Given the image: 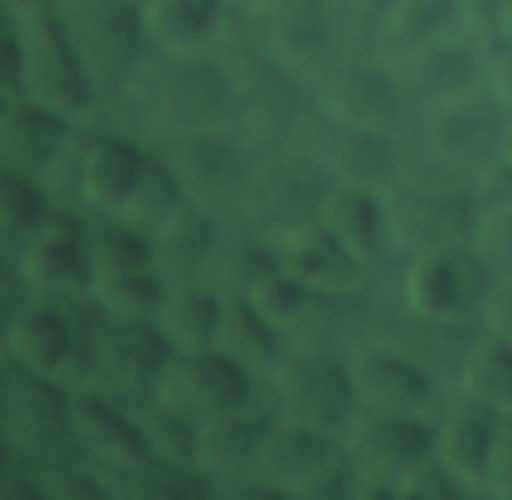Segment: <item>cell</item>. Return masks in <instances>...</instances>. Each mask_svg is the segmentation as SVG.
Segmentation results:
<instances>
[{
  "mask_svg": "<svg viewBox=\"0 0 512 500\" xmlns=\"http://www.w3.org/2000/svg\"><path fill=\"white\" fill-rule=\"evenodd\" d=\"M500 8L504 0H456V12H460V24L476 36V40H496V24H500Z\"/></svg>",
  "mask_w": 512,
  "mask_h": 500,
  "instance_id": "681fc988",
  "label": "cell"
},
{
  "mask_svg": "<svg viewBox=\"0 0 512 500\" xmlns=\"http://www.w3.org/2000/svg\"><path fill=\"white\" fill-rule=\"evenodd\" d=\"M228 360H236L240 368H248L260 384L272 376V368L284 360L288 352V336L268 324L252 300L244 292H224V304H220V324H216V344Z\"/></svg>",
  "mask_w": 512,
  "mask_h": 500,
  "instance_id": "1f68e13d",
  "label": "cell"
},
{
  "mask_svg": "<svg viewBox=\"0 0 512 500\" xmlns=\"http://www.w3.org/2000/svg\"><path fill=\"white\" fill-rule=\"evenodd\" d=\"M484 496L492 500H512V408L500 412L488 472H484Z\"/></svg>",
  "mask_w": 512,
  "mask_h": 500,
  "instance_id": "bcb514c9",
  "label": "cell"
},
{
  "mask_svg": "<svg viewBox=\"0 0 512 500\" xmlns=\"http://www.w3.org/2000/svg\"><path fill=\"white\" fill-rule=\"evenodd\" d=\"M300 140L316 152V160L324 164L332 184H360V188H376V192H384L400 176V168L408 164V152H412L408 148L412 140L400 132L344 124V120H328L320 112H312Z\"/></svg>",
  "mask_w": 512,
  "mask_h": 500,
  "instance_id": "d6986e66",
  "label": "cell"
},
{
  "mask_svg": "<svg viewBox=\"0 0 512 500\" xmlns=\"http://www.w3.org/2000/svg\"><path fill=\"white\" fill-rule=\"evenodd\" d=\"M260 388L264 384L248 368L228 360L220 348H196V352H172L168 356L152 396L204 420L212 412H224V408L252 400Z\"/></svg>",
  "mask_w": 512,
  "mask_h": 500,
  "instance_id": "cb8c5ba5",
  "label": "cell"
},
{
  "mask_svg": "<svg viewBox=\"0 0 512 500\" xmlns=\"http://www.w3.org/2000/svg\"><path fill=\"white\" fill-rule=\"evenodd\" d=\"M164 288H168V280L160 276V268H128V272L96 276L88 284V300L112 316L152 320L160 300H164Z\"/></svg>",
  "mask_w": 512,
  "mask_h": 500,
  "instance_id": "74e56055",
  "label": "cell"
},
{
  "mask_svg": "<svg viewBox=\"0 0 512 500\" xmlns=\"http://www.w3.org/2000/svg\"><path fill=\"white\" fill-rule=\"evenodd\" d=\"M472 248L496 276H512V208H484L472 224Z\"/></svg>",
  "mask_w": 512,
  "mask_h": 500,
  "instance_id": "7bdbcfd3",
  "label": "cell"
},
{
  "mask_svg": "<svg viewBox=\"0 0 512 500\" xmlns=\"http://www.w3.org/2000/svg\"><path fill=\"white\" fill-rule=\"evenodd\" d=\"M216 56L228 72L232 124L240 132H248L256 144H280V140H296L304 132V124L316 112L312 84L292 64H284L276 52H268L252 36V28L244 24L240 12L232 16Z\"/></svg>",
  "mask_w": 512,
  "mask_h": 500,
  "instance_id": "3957f363",
  "label": "cell"
},
{
  "mask_svg": "<svg viewBox=\"0 0 512 500\" xmlns=\"http://www.w3.org/2000/svg\"><path fill=\"white\" fill-rule=\"evenodd\" d=\"M496 280L500 276L484 264L472 240L432 244L396 264V308L424 324L468 332L480 324Z\"/></svg>",
  "mask_w": 512,
  "mask_h": 500,
  "instance_id": "277c9868",
  "label": "cell"
},
{
  "mask_svg": "<svg viewBox=\"0 0 512 500\" xmlns=\"http://www.w3.org/2000/svg\"><path fill=\"white\" fill-rule=\"evenodd\" d=\"M100 116L148 144H168L196 128L232 124L228 72L216 52L148 48Z\"/></svg>",
  "mask_w": 512,
  "mask_h": 500,
  "instance_id": "6da1fadb",
  "label": "cell"
},
{
  "mask_svg": "<svg viewBox=\"0 0 512 500\" xmlns=\"http://www.w3.org/2000/svg\"><path fill=\"white\" fill-rule=\"evenodd\" d=\"M68 128L72 120L56 116L52 108L28 96H0V168L40 180Z\"/></svg>",
  "mask_w": 512,
  "mask_h": 500,
  "instance_id": "f546056e",
  "label": "cell"
},
{
  "mask_svg": "<svg viewBox=\"0 0 512 500\" xmlns=\"http://www.w3.org/2000/svg\"><path fill=\"white\" fill-rule=\"evenodd\" d=\"M272 264L276 260H272V244L264 232H256L244 220H224L220 240L208 260V284H216L220 292H248V284Z\"/></svg>",
  "mask_w": 512,
  "mask_h": 500,
  "instance_id": "d590c367",
  "label": "cell"
},
{
  "mask_svg": "<svg viewBox=\"0 0 512 500\" xmlns=\"http://www.w3.org/2000/svg\"><path fill=\"white\" fill-rule=\"evenodd\" d=\"M468 496H476V492L452 468H444L436 456L408 468L396 484V500H468Z\"/></svg>",
  "mask_w": 512,
  "mask_h": 500,
  "instance_id": "b9f144b4",
  "label": "cell"
},
{
  "mask_svg": "<svg viewBox=\"0 0 512 500\" xmlns=\"http://www.w3.org/2000/svg\"><path fill=\"white\" fill-rule=\"evenodd\" d=\"M180 204H188V196H184V188H180V180H176V172H172V164H168L164 148L148 144V160H144L140 184H136V192H132L128 208H124L120 216H124V220H132L136 228L152 232V228H156L160 220H168Z\"/></svg>",
  "mask_w": 512,
  "mask_h": 500,
  "instance_id": "f35d334b",
  "label": "cell"
},
{
  "mask_svg": "<svg viewBox=\"0 0 512 500\" xmlns=\"http://www.w3.org/2000/svg\"><path fill=\"white\" fill-rule=\"evenodd\" d=\"M164 148L184 196L224 220H236L252 184V168H256V152L260 144L240 132L236 124H212V128H196L184 132Z\"/></svg>",
  "mask_w": 512,
  "mask_h": 500,
  "instance_id": "30bf717a",
  "label": "cell"
},
{
  "mask_svg": "<svg viewBox=\"0 0 512 500\" xmlns=\"http://www.w3.org/2000/svg\"><path fill=\"white\" fill-rule=\"evenodd\" d=\"M256 476L276 496H296V500H344L356 496V480H360L344 436L280 416L264 436Z\"/></svg>",
  "mask_w": 512,
  "mask_h": 500,
  "instance_id": "52a82bcc",
  "label": "cell"
},
{
  "mask_svg": "<svg viewBox=\"0 0 512 500\" xmlns=\"http://www.w3.org/2000/svg\"><path fill=\"white\" fill-rule=\"evenodd\" d=\"M312 104L328 120L412 132V104L396 76V64L376 44H344L312 80Z\"/></svg>",
  "mask_w": 512,
  "mask_h": 500,
  "instance_id": "8992f818",
  "label": "cell"
},
{
  "mask_svg": "<svg viewBox=\"0 0 512 500\" xmlns=\"http://www.w3.org/2000/svg\"><path fill=\"white\" fill-rule=\"evenodd\" d=\"M348 368H352L360 408H372V412L436 416L448 396L440 368L428 356H420L416 348H408L404 340H396L372 324L348 348Z\"/></svg>",
  "mask_w": 512,
  "mask_h": 500,
  "instance_id": "4fadbf2b",
  "label": "cell"
},
{
  "mask_svg": "<svg viewBox=\"0 0 512 500\" xmlns=\"http://www.w3.org/2000/svg\"><path fill=\"white\" fill-rule=\"evenodd\" d=\"M0 52H4V96H28L72 124L100 120L104 100L60 24V8L4 16Z\"/></svg>",
  "mask_w": 512,
  "mask_h": 500,
  "instance_id": "7a4b0ae2",
  "label": "cell"
},
{
  "mask_svg": "<svg viewBox=\"0 0 512 500\" xmlns=\"http://www.w3.org/2000/svg\"><path fill=\"white\" fill-rule=\"evenodd\" d=\"M252 4H256V0H232V8H236V12H244V8H252Z\"/></svg>",
  "mask_w": 512,
  "mask_h": 500,
  "instance_id": "f5cc1de1",
  "label": "cell"
},
{
  "mask_svg": "<svg viewBox=\"0 0 512 500\" xmlns=\"http://www.w3.org/2000/svg\"><path fill=\"white\" fill-rule=\"evenodd\" d=\"M148 160V140L132 136L128 128L112 124V120H96L92 140H88V156H84V172H80V212H108L120 216L140 184Z\"/></svg>",
  "mask_w": 512,
  "mask_h": 500,
  "instance_id": "484cf974",
  "label": "cell"
},
{
  "mask_svg": "<svg viewBox=\"0 0 512 500\" xmlns=\"http://www.w3.org/2000/svg\"><path fill=\"white\" fill-rule=\"evenodd\" d=\"M496 424L500 412L488 408L476 396H464L456 388H448L440 412H436V444L432 456L452 468L476 496H484V472H488V456H492V440H496Z\"/></svg>",
  "mask_w": 512,
  "mask_h": 500,
  "instance_id": "83f0119b",
  "label": "cell"
},
{
  "mask_svg": "<svg viewBox=\"0 0 512 500\" xmlns=\"http://www.w3.org/2000/svg\"><path fill=\"white\" fill-rule=\"evenodd\" d=\"M452 28H464L460 24V12H456V0H392L380 28H376V48L396 56L404 48H416L440 32H452Z\"/></svg>",
  "mask_w": 512,
  "mask_h": 500,
  "instance_id": "8d00e7d4",
  "label": "cell"
},
{
  "mask_svg": "<svg viewBox=\"0 0 512 500\" xmlns=\"http://www.w3.org/2000/svg\"><path fill=\"white\" fill-rule=\"evenodd\" d=\"M480 84H484V92L512 116V44H508V40H488V44H484Z\"/></svg>",
  "mask_w": 512,
  "mask_h": 500,
  "instance_id": "7dc6e473",
  "label": "cell"
},
{
  "mask_svg": "<svg viewBox=\"0 0 512 500\" xmlns=\"http://www.w3.org/2000/svg\"><path fill=\"white\" fill-rule=\"evenodd\" d=\"M268 244H272V260L320 296H364L376 284V272L364 268L324 228L320 216H304L268 232Z\"/></svg>",
  "mask_w": 512,
  "mask_h": 500,
  "instance_id": "44dd1931",
  "label": "cell"
},
{
  "mask_svg": "<svg viewBox=\"0 0 512 500\" xmlns=\"http://www.w3.org/2000/svg\"><path fill=\"white\" fill-rule=\"evenodd\" d=\"M472 200H476V212L484 208H512V160H504L500 152L492 160H484L472 176Z\"/></svg>",
  "mask_w": 512,
  "mask_h": 500,
  "instance_id": "ee69618b",
  "label": "cell"
},
{
  "mask_svg": "<svg viewBox=\"0 0 512 500\" xmlns=\"http://www.w3.org/2000/svg\"><path fill=\"white\" fill-rule=\"evenodd\" d=\"M136 420H140L144 448L156 464L176 472H200V420L192 412L152 396L136 404Z\"/></svg>",
  "mask_w": 512,
  "mask_h": 500,
  "instance_id": "e575fe53",
  "label": "cell"
},
{
  "mask_svg": "<svg viewBox=\"0 0 512 500\" xmlns=\"http://www.w3.org/2000/svg\"><path fill=\"white\" fill-rule=\"evenodd\" d=\"M344 444L360 472L356 496H396L400 476L432 456L436 416L360 408L352 416V424L344 428Z\"/></svg>",
  "mask_w": 512,
  "mask_h": 500,
  "instance_id": "e0dca14e",
  "label": "cell"
},
{
  "mask_svg": "<svg viewBox=\"0 0 512 500\" xmlns=\"http://www.w3.org/2000/svg\"><path fill=\"white\" fill-rule=\"evenodd\" d=\"M244 296L252 300V308H256L268 324H276V328L292 340V332L300 328V320L308 316V308L316 304L320 292H312V288L300 284L292 272H284L280 264H272V268H264V272L248 284Z\"/></svg>",
  "mask_w": 512,
  "mask_h": 500,
  "instance_id": "ab89813d",
  "label": "cell"
},
{
  "mask_svg": "<svg viewBox=\"0 0 512 500\" xmlns=\"http://www.w3.org/2000/svg\"><path fill=\"white\" fill-rule=\"evenodd\" d=\"M88 316L92 300H48V296H24L8 308L4 320V360L60 380L64 388L80 384L84 356H88Z\"/></svg>",
  "mask_w": 512,
  "mask_h": 500,
  "instance_id": "9c48e42d",
  "label": "cell"
},
{
  "mask_svg": "<svg viewBox=\"0 0 512 500\" xmlns=\"http://www.w3.org/2000/svg\"><path fill=\"white\" fill-rule=\"evenodd\" d=\"M148 48L216 52L236 8L232 0H140Z\"/></svg>",
  "mask_w": 512,
  "mask_h": 500,
  "instance_id": "f1b7e54d",
  "label": "cell"
},
{
  "mask_svg": "<svg viewBox=\"0 0 512 500\" xmlns=\"http://www.w3.org/2000/svg\"><path fill=\"white\" fill-rule=\"evenodd\" d=\"M4 268L24 284L28 296H48V300L88 296L84 212L52 208L12 252H4Z\"/></svg>",
  "mask_w": 512,
  "mask_h": 500,
  "instance_id": "ac0fdd59",
  "label": "cell"
},
{
  "mask_svg": "<svg viewBox=\"0 0 512 500\" xmlns=\"http://www.w3.org/2000/svg\"><path fill=\"white\" fill-rule=\"evenodd\" d=\"M252 36L292 64L308 84L348 44L328 0H256L240 12Z\"/></svg>",
  "mask_w": 512,
  "mask_h": 500,
  "instance_id": "ffe728a7",
  "label": "cell"
},
{
  "mask_svg": "<svg viewBox=\"0 0 512 500\" xmlns=\"http://www.w3.org/2000/svg\"><path fill=\"white\" fill-rule=\"evenodd\" d=\"M396 264L420 248L468 240L476 224V200L464 172H452L424 152H408V164L400 176L384 188Z\"/></svg>",
  "mask_w": 512,
  "mask_h": 500,
  "instance_id": "5b68a950",
  "label": "cell"
},
{
  "mask_svg": "<svg viewBox=\"0 0 512 500\" xmlns=\"http://www.w3.org/2000/svg\"><path fill=\"white\" fill-rule=\"evenodd\" d=\"M480 328L512 340V276H500L488 292V304L480 312Z\"/></svg>",
  "mask_w": 512,
  "mask_h": 500,
  "instance_id": "c3c4849f",
  "label": "cell"
},
{
  "mask_svg": "<svg viewBox=\"0 0 512 500\" xmlns=\"http://www.w3.org/2000/svg\"><path fill=\"white\" fill-rule=\"evenodd\" d=\"M172 356L168 336L156 320L112 316L92 304L88 316V356L76 388H96L124 404H144L156 392V380Z\"/></svg>",
  "mask_w": 512,
  "mask_h": 500,
  "instance_id": "ba28073f",
  "label": "cell"
},
{
  "mask_svg": "<svg viewBox=\"0 0 512 500\" xmlns=\"http://www.w3.org/2000/svg\"><path fill=\"white\" fill-rule=\"evenodd\" d=\"M0 412H4V448L24 456L44 472L84 460L72 436L68 416V388L60 380L36 376L12 360H4L0 384Z\"/></svg>",
  "mask_w": 512,
  "mask_h": 500,
  "instance_id": "7c38bea8",
  "label": "cell"
},
{
  "mask_svg": "<svg viewBox=\"0 0 512 500\" xmlns=\"http://www.w3.org/2000/svg\"><path fill=\"white\" fill-rule=\"evenodd\" d=\"M272 420H276V408L264 388L252 400L200 420V476L208 480L212 496L236 480L256 476V460Z\"/></svg>",
  "mask_w": 512,
  "mask_h": 500,
  "instance_id": "d4e9b609",
  "label": "cell"
},
{
  "mask_svg": "<svg viewBox=\"0 0 512 500\" xmlns=\"http://www.w3.org/2000/svg\"><path fill=\"white\" fill-rule=\"evenodd\" d=\"M348 44H372L392 0H328Z\"/></svg>",
  "mask_w": 512,
  "mask_h": 500,
  "instance_id": "f6af8a7d",
  "label": "cell"
},
{
  "mask_svg": "<svg viewBox=\"0 0 512 500\" xmlns=\"http://www.w3.org/2000/svg\"><path fill=\"white\" fill-rule=\"evenodd\" d=\"M500 156L512 160V116L504 120V136H500Z\"/></svg>",
  "mask_w": 512,
  "mask_h": 500,
  "instance_id": "816d5d0a",
  "label": "cell"
},
{
  "mask_svg": "<svg viewBox=\"0 0 512 500\" xmlns=\"http://www.w3.org/2000/svg\"><path fill=\"white\" fill-rule=\"evenodd\" d=\"M328 184L332 180H328L324 164L300 136L280 140V144H260L252 184H248V196H244V208L236 220H244L268 236L292 220L316 216Z\"/></svg>",
  "mask_w": 512,
  "mask_h": 500,
  "instance_id": "9a60e30c",
  "label": "cell"
},
{
  "mask_svg": "<svg viewBox=\"0 0 512 500\" xmlns=\"http://www.w3.org/2000/svg\"><path fill=\"white\" fill-rule=\"evenodd\" d=\"M316 216L376 276L396 264V244H392V224H388L384 192L360 188V184H328Z\"/></svg>",
  "mask_w": 512,
  "mask_h": 500,
  "instance_id": "4316f807",
  "label": "cell"
},
{
  "mask_svg": "<svg viewBox=\"0 0 512 500\" xmlns=\"http://www.w3.org/2000/svg\"><path fill=\"white\" fill-rule=\"evenodd\" d=\"M68 416H72V436L80 456L100 472L104 484L152 460L132 404L104 396L96 388H68Z\"/></svg>",
  "mask_w": 512,
  "mask_h": 500,
  "instance_id": "7402d4cb",
  "label": "cell"
},
{
  "mask_svg": "<svg viewBox=\"0 0 512 500\" xmlns=\"http://www.w3.org/2000/svg\"><path fill=\"white\" fill-rule=\"evenodd\" d=\"M496 40H508V44H512V0H504V8H500V24H496Z\"/></svg>",
  "mask_w": 512,
  "mask_h": 500,
  "instance_id": "f907efd6",
  "label": "cell"
},
{
  "mask_svg": "<svg viewBox=\"0 0 512 500\" xmlns=\"http://www.w3.org/2000/svg\"><path fill=\"white\" fill-rule=\"evenodd\" d=\"M452 388L484 400L496 412H508L512 408V340L476 324L452 368Z\"/></svg>",
  "mask_w": 512,
  "mask_h": 500,
  "instance_id": "836d02e7",
  "label": "cell"
},
{
  "mask_svg": "<svg viewBox=\"0 0 512 500\" xmlns=\"http://www.w3.org/2000/svg\"><path fill=\"white\" fill-rule=\"evenodd\" d=\"M396 76L408 92L412 116L416 108L440 104L448 96H460L468 88H480V68H484V40H476L468 28L440 32L416 48H404L392 56Z\"/></svg>",
  "mask_w": 512,
  "mask_h": 500,
  "instance_id": "603a6c76",
  "label": "cell"
},
{
  "mask_svg": "<svg viewBox=\"0 0 512 500\" xmlns=\"http://www.w3.org/2000/svg\"><path fill=\"white\" fill-rule=\"evenodd\" d=\"M52 208H56V200L48 196V188L36 176L0 168V244H4V252H12Z\"/></svg>",
  "mask_w": 512,
  "mask_h": 500,
  "instance_id": "60d3db41",
  "label": "cell"
},
{
  "mask_svg": "<svg viewBox=\"0 0 512 500\" xmlns=\"http://www.w3.org/2000/svg\"><path fill=\"white\" fill-rule=\"evenodd\" d=\"M220 304H224V292L208 280H168L152 320L168 336L172 352H196L216 344Z\"/></svg>",
  "mask_w": 512,
  "mask_h": 500,
  "instance_id": "d6a6232c",
  "label": "cell"
},
{
  "mask_svg": "<svg viewBox=\"0 0 512 500\" xmlns=\"http://www.w3.org/2000/svg\"><path fill=\"white\" fill-rule=\"evenodd\" d=\"M504 120H508V112L480 84V88H468V92L448 96L440 104L416 108L408 140L428 160H436V164H444L452 172L472 176L484 160H492L500 152Z\"/></svg>",
  "mask_w": 512,
  "mask_h": 500,
  "instance_id": "2e32d148",
  "label": "cell"
},
{
  "mask_svg": "<svg viewBox=\"0 0 512 500\" xmlns=\"http://www.w3.org/2000/svg\"><path fill=\"white\" fill-rule=\"evenodd\" d=\"M60 24L108 104L148 52L140 0H60Z\"/></svg>",
  "mask_w": 512,
  "mask_h": 500,
  "instance_id": "5bb4252c",
  "label": "cell"
},
{
  "mask_svg": "<svg viewBox=\"0 0 512 500\" xmlns=\"http://www.w3.org/2000/svg\"><path fill=\"white\" fill-rule=\"evenodd\" d=\"M264 392L280 420H296L336 436H344V428L360 412L348 352H336V348L288 344L284 360L264 380Z\"/></svg>",
  "mask_w": 512,
  "mask_h": 500,
  "instance_id": "8fae6325",
  "label": "cell"
},
{
  "mask_svg": "<svg viewBox=\"0 0 512 500\" xmlns=\"http://www.w3.org/2000/svg\"><path fill=\"white\" fill-rule=\"evenodd\" d=\"M224 216L200 208V204H180L168 220H160L148 240H152V260L164 280H208V260L220 240Z\"/></svg>",
  "mask_w": 512,
  "mask_h": 500,
  "instance_id": "4dcf8cb0",
  "label": "cell"
}]
</instances>
